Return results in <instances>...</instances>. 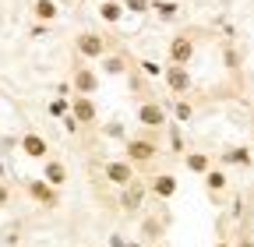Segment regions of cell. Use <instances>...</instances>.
Returning <instances> with one entry per match:
<instances>
[{
    "instance_id": "9a60e30c",
    "label": "cell",
    "mask_w": 254,
    "mask_h": 247,
    "mask_svg": "<svg viewBox=\"0 0 254 247\" xmlns=\"http://www.w3.org/2000/svg\"><path fill=\"white\" fill-rule=\"evenodd\" d=\"M205 191H208V198L215 201V205H222V194L230 191V177H226V170H219V166H212L205 177Z\"/></svg>"
},
{
    "instance_id": "cb8c5ba5",
    "label": "cell",
    "mask_w": 254,
    "mask_h": 247,
    "mask_svg": "<svg viewBox=\"0 0 254 247\" xmlns=\"http://www.w3.org/2000/svg\"><path fill=\"white\" fill-rule=\"evenodd\" d=\"M67 113H71V99H53V103H50V117H60V120H64Z\"/></svg>"
},
{
    "instance_id": "5b68a950",
    "label": "cell",
    "mask_w": 254,
    "mask_h": 247,
    "mask_svg": "<svg viewBox=\"0 0 254 247\" xmlns=\"http://www.w3.org/2000/svg\"><path fill=\"white\" fill-rule=\"evenodd\" d=\"M163 85H166V92L173 99H184V96L194 92V74H190V67H184V64H166L163 67Z\"/></svg>"
},
{
    "instance_id": "277c9868",
    "label": "cell",
    "mask_w": 254,
    "mask_h": 247,
    "mask_svg": "<svg viewBox=\"0 0 254 247\" xmlns=\"http://www.w3.org/2000/svg\"><path fill=\"white\" fill-rule=\"evenodd\" d=\"M198 57V32L194 28H184L166 43V64H184L190 67V60Z\"/></svg>"
},
{
    "instance_id": "2e32d148",
    "label": "cell",
    "mask_w": 254,
    "mask_h": 247,
    "mask_svg": "<svg viewBox=\"0 0 254 247\" xmlns=\"http://www.w3.org/2000/svg\"><path fill=\"white\" fill-rule=\"evenodd\" d=\"M219 163H222V166L251 170V166H254V152H251L247 145H230V148H222V152H219Z\"/></svg>"
},
{
    "instance_id": "7402d4cb",
    "label": "cell",
    "mask_w": 254,
    "mask_h": 247,
    "mask_svg": "<svg viewBox=\"0 0 254 247\" xmlns=\"http://www.w3.org/2000/svg\"><path fill=\"white\" fill-rule=\"evenodd\" d=\"M166 134H170V152L184 159L187 145H184V131H180V124H177V120H173V124H166Z\"/></svg>"
},
{
    "instance_id": "484cf974",
    "label": "cell",
    "mask_w": 254,
    "mask_h": 247,
    "mask_svg": "<svg viewBox=\"0 0 254 247\" xmlns=\"http://www.w3.org/2000/svg\"><path fill=\"white\" fill-rule=\"evenodd\" d=\"M233 247H254V237H251V223H244L240 226V233H237V244Z\"/></svg>"
},
{
    "instance_id": "83f0119b",
    "label": "cell",
    "mask_w": 254,
    "mask_h": 247,
    "mask_svg": "<svg viewBox=\"0 0 254 247\" xmlns=\"http://www.w3.org/2000/svg\"><path fill=\"white\" fill-rule=\"evenodd\" d=\"M226 67H230L233 74L240 71V57H237V50H233V46H226Z\"/></svg>"
},
{
    "instance_id": "30bf717a",
    "label": "cell",
    "mask_w": 254,
    "mask_h": 247,
    "mask_svg": "<svg viewBox=\"0 0 254 247\" xmlns=\"http://www.w3.org/2000/svg\"><path fill=\"white\" fill-rule=\"evenodd\" d=\"M18 152H21L25 159L46 163V159H50V141H46L39 131H21V138H18Z\"/></svg>"
},
{
    "instance_id": "ffe728a7",
    "label": "cell",
    "mask_w": 254,
    "mask_h": 247,
    "mask_svg": "<svg viewBox=\"0 0 254 247\" xmlns=\"http://www.w3.org/2000/svg\"><path fill=\"white\" fill-rule=\"evenodd\" d=\"M124 14H127V7L120 4V0H103V4H99V18H103L106 25H117Z\"/></svg>"
},
{
    "instance_id": "5bb4252c",
    "label": "cell",
    "mask_w": 254,
    "mask_h": 247,
    "mask_svg": "<svg viewBox=\"0 0 254 247\" xmlns=\"http://www.w3.org/2000/svg\"><path fill=\"white\" fill-rule=\"evenodd\" d=\"M99 67H103V74L106 78H120V74H131V57H127L124 50H110L103 60H99Z\"/></svg>"
},
{
    "instance_id": "ba28073f",
    "label": "cell",
    "mask_w": 254,
    "mask_h": 247,
    "mask_svg": "<svg viewBox=\"0 0 254 247\" xmlns=\"http://www.w3.org/2000/svg\"><path fill=\"white\" fill-rule=\"evenodd\" d=\"M25 194L36 201V205H43V208H60L57 187H53V184H46L43 177H25Z\"/></svg>"
},
{
    "instance_id": "4fadbf2b",
    "label": "cell",
    "mask_w": 254,
    "mask_h": 247,
    "mask_svg": "<svg viewBox=\"0 0 254 247\" xmlns=\"http://www.w3.org/2000/svg\"><path fill=\"white\" fill-rule=\"evenodd\" d=\"M177 191H180V180H177L173 173H155V177H148V194H152V198L170 201Z\"/></svg>"
},
{
    "instance_id": "d6986e66",
    "label": "cell",
    "mask_w": 254,
    "mask_h": 247,
    "mask_svg": "<svg viewBox=\"0 0 254 247\" xmlns=\"http://www.w3.org/2000/svg\"><path fill=\"white\" fill-rule=\"evenodd\" d=\"M57 14H60V7L53 4V0H32V18L36 21L50 25V21H57Z\"/></svg>"
},
{
    "instance_id": "f546056e",
    "label": "cell",
    "mask_w": 254,
    "mask_h": 247,
    "mask_svg": "<svg viewBox=\"0 0 254 247\" xmlns=\"http://www.w3.org/2000/svg\"><path fill=\"white\" fill-rule=\"evenodd\" d=\"M212 247H233V240H226V237H219V240H215Z\"/></svg>"
},
{
    "instance_id": "44dd1931",
    "label": "cell",
    "mask_w": 254,
    "mask_h": 247,
    "mask_svg": "<svg viewBox=\"0 0 254 247\" xmlns=\"http://www.w3.org/2000/svg\"><path fill=\"white\" fill-rule=\"evenodd\" d=\"M170 113H173L177 124H190V120H194V103H190L187 96H184V99H173V103H170Z\"/></svg>"
},
{
    "instance_id": "ac0fdd59",
    "label": "cell",
    "mask_w": 254,
    "mask_h": 247,
    "mask_svg": "<svg viewBox=\"0 0 254 247\" xmlns=\"http://www.w3.org/2000/svg\"><path fill=\"white\" fill-rule=\"evenodd\" d=\"M184 166L194 173V177H205L212 166H215V159H212V152H201V148H187L184 152Z\"/></svg>"
},
{
    "instance_id": "d4e9b609",
    "label": "cell",
    "mask_w": 254,
    "mask_h": 247,
    "mask_svg": "<svg viewBox=\"0 0 254 247\" xmlns=\"http://www.w3.org/2000/svg\"><path fill=\"white\" fill-rule=\"evenodd\" d=\"M124 7L131 14H145V11H152V0H124Z\"/></svg>"
},
{
    "instance_id": "7a4b0ae2",
    "label": "cell",
    "mask_w": 254,
    "mask_h": 247,
    "mask_svg": "<svg viewBox=\"0 0 254 247\" xmlns=\"http://www.w3.org/2000/svg\"><path fill=\"white\" fill-rule=\"evenodd\" d=\"M134 120L141 124V131H166L170 124V106L155 96H141L134 106Z\"/></svg>"
},
{
    "instance_id": "52a82bcc",
    "label": "cell",
    "mask_w": 254,
    "mask_h": 247,
    "mask_svg": "<svg viewBox=\"0 0 254 247\" xmlns=\"http://www.w3.org/2000/svg\"><path fill=\"white\" fill-rule=\"evenodd\" d=\"M145 198H148V180H134V184H127V187H120V198H117V205H120V212L124 215H141V208H145Z\"/></svg>"
},
{
    "instance_id": "1f68e13d",
    "label": "cell",
    "mask_w": 254,
    "mask_h": 247,
    "mask_svg": "<svg viewBox=\"0 0 254 247\" xmlns=\"http://www.w3.org/2000/svg\"><path fill=\"white\" fill-rule=\"evenodd\" d=\"M152 247H170V244H166V240H159V244H152Z\"/></svg>"
},
{
    "instance_id": "9c48e42d",
    "label": "cell",
    "mask_w": 254,
    "mask_h": 247,
    "mask_svg": "<svg viewBox=\"0 0 254 247\" xmlns=\"http://www.w3.org/2000/svg\"><path fill=\"white\" fill-rule=\"evenodd\" d=\"M71 117L78 120L81 131H92L99 124V106H95L92 96H71Z\"/></svg>"
},
{
    "instance_id": "4dcf8cb0",
    "label": "cell",
    "mask_w": 254,
    "mask_h": 247,
    "mask_svg": "<svg viewBox=\"0 0 254 247\" xmlns=\"http://www.w3.org/2000/svg\"><path fill=\"white\" fill-rule=\"evenodd\" d=\"M127 247H148L145 240H127Z\"/></svg>"
},
{
    "instance_id": "7c38bea8",
    "label": "cell",
    "mask_w": 254,
    "mask_h": 247,
    "mask_svg": "<svg viewBox=\"0 0 254 247\" xmlns=\"http://www.w3.org/2000/svg\"><path fill=\"white\" fill-rule=\"evenodd\" d=\"M103 177L113 184V187H127V184L138 180V170L120 156V159H106V163H103Z\"/></svg>"
},
{
    "instance_id": "4316f807",
    "label": "cell",
    "mask_w": 254,
    "mask_h": 247,
    "mask_svg": "<svg viewBox=\"0 0 254 247\" xmlns=\"http://www.w3.org/2000/svg\"><path fill=\"white\" fill-rule=\"evenodd\" d=\"M103 134H106V138H124V141H127V131H124V124H120V120L106 124V127H103Z\"/></svg>"
},
{
    "instance_id": "d6a6232c",
    "label": "cell",
    "mask_w": 254,
    "mask_h": 247,
    "mask_svg": "<svg viewBox=\"0 0 254 247\" xmlns=\"http://www.w3.org/2000/svg\"><path fill=\"white\" fill-rule=\"evenodd\" d=\"M0 180H4V163H0Z\"/></svg>"
},
{
    "instance_id": "8fae6325",
    "label": "cell",
    "mask_w": 254,
    "mask_h": 247,
    "mask_svg": "<svg viewBox=\"0 0 254 247\" xmlns=\"http://www.w3.org/2000/svg\"><path fill=\"white\" fill-rule=\"evenodd\" d=\"M166 230H170V212H152V215H141V237L138 240H145L148 247L152 244H159V240H163L166 237Z\"/></svg>"
},
{
    "instance_id": "8992f818",
    "label": "cell",
    "mask_w": 254,
    "mask_h": 247,
    "mask_svg": "<svg viewBox=\"0 0 254 247\" xmlns=\"http://www.w3.org/2000/svg\"><path fill=\"white\" fill-rule=\"evenodd\" d=\"M103 85L99 71H95L88 60H78L74 57V67H71V88H74V96H95Z\"/></svg>"
},
{
    "instance_id": "f1b7e54d",
    "label": "cell",
    "mask_w": 254,
    "mask_h": 247,
    "mask_svg": "<svg viewBox=\"0 0 254 247\" xmlns=\"http://www.w3.org/2000/svg\"><path fill=\"white\" fill-rule=\"evenodd\" d=\"M7 201H11V191H7V184L0 180V208H7Z\"/></svg>"
},
{
    "instance_id": "3957f363",
    "label": "cell",
    "mask_w": 254,
    "mask_h": 247,
    "mask_svg": "<svg viewBox=\"0 0 254 247\" xmlns=\"http://www.w3.org/2000/svg\"><path fill=\"white\" fill-rule=\"evenodd\" d=\"M71 46H74V57L78 60H103L110 50H117V39L113 36H103V32H78Z\"/></svg>"
},
{
    "instance_id": "6da1fadb",
    "label": "cell",
    "mask_w": 254,
    "mask_h": 247,
    "mask_svg": "<svg viewBox=\"0 0 254 247\" xmlns=\"http://www.w3.org/2000/svg\"><path fill=\"white\" fill-rule=\"evenodd\" d=\"M159 156H163V145H159V131H141V134H127L124 141V159L134 170H148Z\"/></svg>"
},
{
    "instance_id": "603a6c76",
    "label": "cell",
    "mask_w": 254,
    "mask_h": 247,
    "mask_svg": "<svg viewBox=\"0 0 254 247\" xmlns=\"http://www.w3.org/2000/svg\"><path fill=\"white\" fill-rule=\"evenodd\" d=\"M152 11H155V18H159V21H173V18L180 14V7L173 4V0H163V4H152Z\"/></svg>"
},
{
    "instance_id": "e0dca14e",
    "label": "cell",
    "mask_w": 254,
    "mask_h": 247,
    "mask_svg": "<svg viewBox=\"0 0 254 247\" xmlns=\"http://www.w3.org/2000/svg\"><path fill=\"white\" fill-rule=\"evenodd\" d=\"M43 180H46V184H53V187L60 191L64 184L71 180V173H67V163H64V159H57V156H50V159L43 163Z\"/></svg>"
}]
</instances>
